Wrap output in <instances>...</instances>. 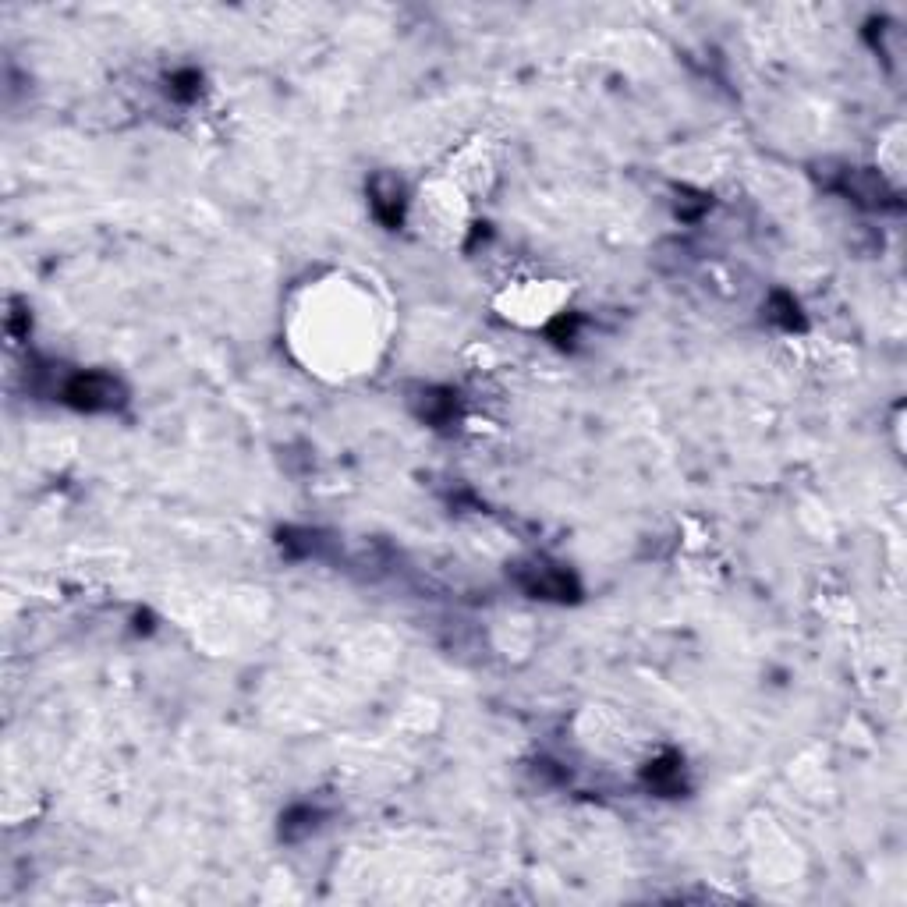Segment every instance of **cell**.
<instances>
[{
    "label": "cell",
    "mask_w": 907,
    "mask_h": 907,
    "mask_svg": "<svg viewBox=\"0 0 907 907\" xmlns=\"http://www.w3.org/2000/svg\"><path fill=\"white\" fill-rule=\"evenodd\" d=\"M57 394L78 411H110L125 401V387L107 373H75L61 383Z\"/></svg>",
    "instance_id": "6da1fadb"
},
{
    "label": "cell",
    "mask_w": 907,
    "mask_h": 907,
    "mask_svg": "<svg viewBox=\"0 0 907 907\" xmlns=\"http://www.w3.org/2000/svg\"><path fill=\"white\" fill-rule=\"evenodd\" d=\"M454 408H458L454 394H450V390H440V387H429V390H422V394L415 397V415H419L422 422H429V426H443V422H450L454 419Z\"/></svg>",
    "instance_id": "5b68a950"
},
{
    "label": "cell",
    "mask_w": 907,
    "mask_h": 907,
    "mask_svg": "<svg viewBox=\"0 0 907 907\" xmlns=\"http://www.w3.org/2000/svg\"><path fill=\"white\" fill-rule=\"evenodd\" d=\"M574 334H578V316H557L553 319V326H550V337H557L560 344H571L574 341Z\"/></svg>",
    "instance_id": "9c48e42d"
},
{
    "label": "cell",
    "mask_w": 907,
    "mask_h": 907,
    "mask_svg": "<svg viewBox=\"0 0 907 907\" xmlns=\"http://www.w3.org/2000/svg\"><path fill=\"white\" fill-rule=\"evenodd\" d=\"M167 86H171V96H178V100H195L202 78H199V71L185 68V71H174V75L167 78Z\"/></svg>",
    "instance_id": "ba28073f"
},
{
    "label": "cell",
    "mask_w": 907,
    "mask_h": 907,
    "mask_svg": "<svg viewBox=\"0 0 907 907\" xmlns=\"http://www.w3.org/2000/svg\"><path fill=\"white\" fill-rule=\"evenodd\" d=\"M645 783H649L652 791H659V794H677V791H681V787H684V762H681V755L667 752L663 759L649 762V766H645Z\"/></svg>",
    "instance_id": "277c9868"
},
{
    "label": "cell",
    "mask_w": 907,
    "mask_h": 907,
    "mask_svg": "<svg viewBox=\"0 0 907 907\" xmlns=\"http://www.w3.org/2000/svg\"><path fill=\"white\" fill-rule=\"evenodd\" d=\"M316 822H319V812L312 805H295L291 812L280 819V837L284 840H302V837H309L312 830H316Z\"/></svg>",
    "instance_id": "8992f818"
},
{
    "label": "cell",
    "mask_w": 907,
    "mask_h": 907,
    "mask_svg": "<svg viewBox=\"0 0 907 907\" xmlns=\"http://www.w3.org/2000/svg\"><path fill=\"white\" fill-rule=\"evenodd\" d=\"M518 585L535 599H557V603H571L578 599L582 585L567 567L550 564V560H528L518 564Z\"/></svg>",
    "instance_id": "7a4b0ae2"
},
{
    "label": "cell",
    "mask_w": 907,
    "mask_h": 907,
    "mask_svg": "<svg viewBox=\"0 0 907 907\" xmlns=\"http://www.w3.org/2000/svg\"><path fill=\"white\" fill-rule=\"evenodd\" d=\"M766 316L773 319L776 326H783V330H801V326H805L798 302H794L791 295H783V291H776V295L769 298V312H766Z\"/></svg>",
    "instance_id": "52a82bcc"
},
{
    "label": "cell",
    "mask_w": 907,
    "mask_h": 907,
    "mask_svg": "<svg viewBox=\"0 0 907 907\" xmlns=\"http://www.w3.org/2000/svg\"><path fill=\"white\" fill-rule=\"evenodd\" d=\"M369 202H373V213L387 227H397L404 220V188L390 174H376L373 185H369Z\"/></svg>",
    "instance_id": "3957f363"
}]
</instances>
